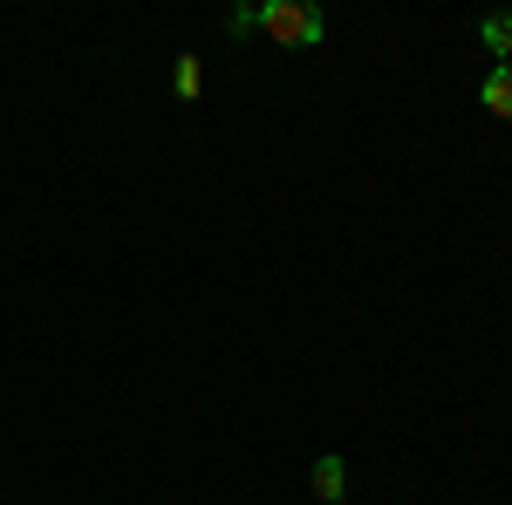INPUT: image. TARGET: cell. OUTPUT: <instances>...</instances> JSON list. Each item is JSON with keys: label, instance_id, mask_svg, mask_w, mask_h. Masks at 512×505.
<instances>
[{"label": "cell", "instance_id": "7a4b0ae2", "mask_svg": "<svg viewBox=\"0 0 512 505\" xmlns=\"http://www.w3.org/2000/svg\"><path fill=\"white\" fill-rule=\"evenodd\" d=\"M315 499L321 505L349 499V465H342V458H315Z\"/></svg>", "mask_w": 512, "mask_h": 505}, {"label": "cell", "instance_id": "6da1fadb", "mask_svg": "<svg viewBox=\"0 0 512 505\" xmlns=\"http://www.w3.org/2000/svg\"><path fill=\"white\" fill-rule=\"evenodd\" d=\"M253 21L274 41H287V48H321L328 41V21H321V7H308V0H267V7H253Z\"/></svg>", "mask_w": 512, "mask_h": 505}, {"label": "cell", "instance_id": "3957f363", "mask_svg": "<svg viewBox=\"0 0 512 505\" xmlns=\"http://www.w3.org/2000/svg\"><path fill=\"white\" fill-rule=\"evenodd\" d=\"M478 103H485L492 117H506V123H512V69H499V62H492V76L478 82Z\"/></svg>", "mask_w": 512, "mask_h": 505}, {"label": "cell", "instance_id": "277c9868", "mask_svg": "<svg viewBox=\"0 0 512 505\" xmlns=\"http://www.w3.org/2000/svg\"><path fill=\"white\" fill-rule=\"evenodd\" d=\"M478 41L499 55V69H512V14H485L478 21Z\"/></svg>", "mask_w": 512, "mask_h": 505}, {"label": "cell", "instance_id": "5b68a950", "mask_svg": "<svg viewBox=\"0 0 512 505\" xmlns=\"http://www.w3.org/2000/svg\"><path fill=\"white\" fill-rule=\"evenodd\" d=\"M171 82H178V96L192 103L198 89H205V62H198V55H178V76H171Z\"/></svg>", "mask_w": 512, "mask_h": 505}]
</instances>
